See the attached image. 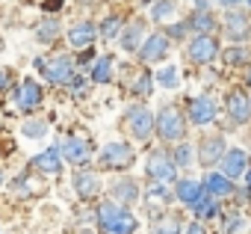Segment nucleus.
<instances>
[{"label":"nucleus","mask_w":251,"mask_h":234,"mask_svg":"<svg viewBox=\"0 0 251 234\" xmlns=\"http://www.w3.org/2000/svg\"><path fill=\"white\" fill-rule=\"evenodd\" d=\"M42 98H45V92H42V86H39L33 77H27V80L18 86V92H15V104H18L24 113H33V110L42 104Z\"/></svg>","instance_id":"nucleus-7"},{"label":"nucleus","mask_w":251,"mask_h":234,"mask_svg":"<svg viewBox=\"0 0 251 234\" xmlns=\"http://www.w3.org/2000/svg\"><path fill=\"white\" fill-rule=\"evenodd\" d=\"M151 193H154V199H163V202H172V193H169V190H166V187H163L160 181H157V187H154Z\"/></svg>","instance_id":"nucleus-37"},{"label":"nucleus","mask_w":251,"mask_h":234,"mask_svg":"<svg viewBox=\"0 0 251 234\" xmlns=\"http://www.w3.org/2000/svg\"><path fill=\"white\" fill-rule=\"evenodd\" d=\"M186 234H207V228H204V222H192L186 228Z\"/></svg>","instance_id":"nucleus-41"},{"label":"nucleus","mask_w":251,"mask_h":234,"mask_svg":"<svg viewBox=\"0 0 251 234\" xmlns=\"http://www.w3.org/2000/svg\"><path fill=\"white\" fill-rule=\"evenodd\" d=\"M121 213H124V207H121L118 202H103V205L98 207V225H100V231H106Z\"/></svg>","instance_id":"nucleus-21"},{"label":"nucleus","mask_w":251,"mask_h":234,"mask_svg":"<svg viewBox=\"0 0 251 234\" xmlns=\"http://www.w3.org/2000/svg\"><path fill=\"white\" fill-rule=\"evenodd\" d=\"M157 134L163 140H183L186 134V122H183V113L175 107V104H166L160 113H157Z\"/></svg>","instance_id":"nucleus-2"},{"label":"nucleus","mask_w":251,"mask_h":234,"mask_svg":"<svg viewBox=\"0 0 251 234\" xmlns=\"http://www.w3.org/2000/svg\"><path fill=\"white\" fill-rule=\"evenodd\" d=\"M27 137H45L48 134V125L45 122H24V128H21Z\"/></svg>","instance_id":"nucleus-34"},{"label":"nucleus","mask_w":251,"mask_h":234,"mask_svg":"<svg viewBox=\"0 0 251 234\" xmlns=\"http://www.w3.org/2000/svg\"><path fill=\"white\" fill-rule=\"evenodd\" d=\"M36 68H39L50 83H71V80L77 77L71 57H62V54H56V57H36Z\"/></svg>","instance_id":"nucleus-1"},{"label":"nucleus","mask_w":251,"mask_h":234,"mask_svg":"<svg viewBox=\"0 0 251 234\" xmlns=\"http://www.w3.org/2000/svg\"><path fill=\"white\" fill-rule=\"evenodd\" d=\"M189 30H195V33H210L213 27H216V21H213V15L207 12V9H198L192 18H189V24H186Z\"/></svg>","instance_id":"nucleus-23"},{"label":"nucleus","mask_w":251,"mask_h":234,"mask_svg":"<svg viewBox=\"0 0 251 234\" xmlns=\"http://www.w3.org/2000/svg\"><path fill=\"white\" fill-rule=\"evenodd\" d=\"M118 30H121V18L118 15H109L103 24H100V36L109 42V39H118Z\"/></svg>","instance_id":"nucleus-27"},{"label":"nucleus","mask_w":251,"mask_h":234,"mask_svg":"<svg viewBox=\"0 0 251 234\" xmlns=\"http://www.w3.org/2000/svg\"><path fill=\"white\" fill-rule=\"evenodd\" d=\"M139 42H142V24L136 21V24H130V27H127V33L121 36V45H124V51H136V48H139Z\"/></svg>","instance_id":"nucleus-26"},{"label":"nucleus","mask_w":251,"mask_h":234,"mask_svg":"<svg viewBox=\"0 0 251 234\" xmlns=\"http://www.w3.org/2000/svg\"><path fill=\"white\" fill-rule=\"evenodd\" d=\"M62 148V157L68 160V163H74V166H83L89 157H92V146L86 143V140H80V137H65L62 143H59Z\"/></svg>","instance_id":"nucleus-8"},{"label":"nucleus","mask_w":251,"mask_h":234,"mask_svg":"<svg viewBox=\"0 0 251 234\" xmlns=\"http://www.w3.org/2000/svg\"><path fill=\"white\" fill-rule=\"evenodd\" d=\"M59 154H62V151H59L56 146H50L48 151H42V154H36V157H33V166H36V169H42V172H48V175H56V172L62 169Z\"/></svg>","instance_id":"nucleus-15"},{"label":"nucleus","mask_w":251,"mask_h":234,"mask_svg":"<svg viewBox=\"0 0 251 234\" xmlns=\"http://www.w3.org/2000/svg\"><path fill=\"white\" fill-rule=\"evenodd\" d=\"M248 83H251V71H248Z\"/></svg>","instance_id":"nucleus-45"},{"label":"nucleus","mask_w":251,"mask_h":234,"mask_svg":"<svg viewBox=\"0 0 251 234\" xmlns=\"http://www.w3.org/2000/svg\"><path fill=\"white\" fill-rule=\"evenodd\" d=\"M245 57H248V54H245L242 48H230V51L225 54V62H230V65H236V62H245Z\"/></svg>","instance_id":"nucleus-35"},{"label":"nucleus","mask_w":251,"mask_h":234,"mask_svg":"<svg viewBox=\"0 0 251 234\" xmlns=\"http://www.w3.org/2000/svg\"><path fill=\"white\" fill-rule=\"evenodd\" d=\"M127 125H130V131H133L136 140H148L154 134V128H157V116L145 104H136V107L127 110Z\"/></svg>","instance_id":"nucleus-4"},{"label":"nucleus","mask_w":251,"mask_h":234,"mask_svg":"<svg viewBox=\"0 0 251 234\" xmlns=\"http://www.w3.org/2000/svg\"><path fill=\"white\" fill-rule=\"evenodd\" d=\"M154 234H180V225H177L175 219H169V216H166L163 222H157V225H154Z\"/></svg>","instance_id":"nucleus-32"},{"label":"nucleus","mask_w":251,"mask_h":234,"mask_svg":"<svg viewBox=\"0 0 251 234\" xmlns=\"http://www.w3.org/2000/svg\"><path fill=\"white\" fill-rule=\"evenodd\" d=\"M204 187H207L213 196H230V193H233V184H230V178H225L222 172H210V175L204 178Z\"/></svg>","instance_id":"nucleus-19"},{"label":"nucleus","mask_w":251,"mask_h":234,"mask_svg":"<svg viewBox=\"0 0 251 234\" xmlns=\"http://www.w3.org/2000/svg\"><path fill=\"white\" fill-rule=\"evenodd\" d=\"M172 12H175V3H169V0H160V3H157V6L151 9V15H154L157 21H163V18H169Z\"/></svg>","instance_id":"nucleus-33"},{"label":"nucleus","mask_w":251,"mask_h":234,"mask_svg":"<svg viewBox=\"0 0 251 234\" xmlns=\"http://www.w3.org/2000/svg\"><path fill=\"white\" fill-rule=\"evenodd\" d=\"M219 166H222V175H225V178H230V181H233V178H242L245 169H248V154L239 151V148H230V151L222 154Z\"/></svg>","instance_id":"nucleus-10"},{"label":"nucleus","mask_w":251,"mask_h":234,"mask_svg":"<svg viewBox=\"0 0 251 234\" xmlns=\"http://www.w3.org/2000/svg\"><path fill=\"white\" fill-rule=\"evenodd\" d=\"M227 113H230V119H233L236 125H245L248 116H251V98H248L242 89L227 92Z\"/></svg>","instance_id":"nucleus-11"},{"label":"nucleus","mask_w":251,"mask_h":234,"mask_svg":"<svg viewBox=\"0 0 251 234\" xmlns=\"http://www.w3.org/2000/svg\"><path fill=\"white\" fill-rule=\"evenodd\" d=\"M166 54H169V36L157 33V36H148V39H145L139 57H142L145 62H157V59H166Z\"/></svg>","instance_id":"nucleus-13"},{"label":"nucleus","mask_w":251,"mask_h":234,"mask_svg":"<svg viewBox=\"0 0 251 234\" xmlns=\"http://www.w3.org/2000/svg\"><path fill=\"white\" fill-rule=\"evenodd\" d=\"M222 154H225V140H222V137H210V140L201 143L198 157H201L204 166H213L216 160H222Z\"/></svg>","instance_id":"nucleus-17"},{"label":"nucleus","mask_w":251,"mask_h":234,"mask_svg":"<svg viewBox=\"0 0 251 234\" xmlns=\"http://www.w3.org/2000/svg\"><path fill=\"white\" fill-rule=\"evenodd\" d=\"M213 199H216V196H213L210 190H204V193L195 199V205H192L195 216H204V219H207V216H213V213H216V202H213Z\"/></svg>","instance_id":"nucleus-24"},{"label":"nucleus","mask_w":251,"mask_h":234,"mask_svg":"<svg viewBox=\"0 0 251 234\" xmlns=\"http://www.w3.org/2000/svg\"><path fill=\"white\" fill-rule=\"evenodd\" d=\"M175 193H177V199H180L183 205H195V199L204 193V184H201V181L186 178V181H180V184H177V190H175Z\"/></svg>","instance_id":"nucleus-20"},{"label":"nucleus","mask_w":251,"mask_h":234,"mask_svg":"<svg viewBox=\"0 0 251 234\" xmlns=\"http://www.w3.org/2000/svg\"><path fill=\"white\" fill-rule=\"evenodd\" d=\"M213 119H216V104H213V98L198 95V98L189 101V122H192V125L204 128V125H210Z\"/></svg>","instance_id":"nucleus-9"},{"label":"nucleus","mask_w":251,"mask_h":234,"mask_svg":"<svg viewBox=\"0 0 251 234\" xmlns=\"http://www.w3.org/2000/svg\"><path fill=\"white\" fill-rule=\"evenodd\" d=\"M248 6H251V0H248Z\"/></svg>","instance_id":"nucleus-46"},{"label":"nucleus","mask_w":251,"mask_h":234,"mask_svg":"<svg viewBox=\"0 0 251 234\" xmlns=\"http://www.w3.org/2000/svg\"><path fill=\"white\" fill-rule=\"evenodd\" d=\"M42 6H45L48 12H56V9L62 6V0H45V3H42Z\"/></svg>","instance_id":"nucleus-42"},{"label":"nucleus","mask_w":251,"mask_h":234,"mask_svg":"<svg viewBox=\"0 0 251 234\" xmlns=\"http://www.w3.org/2000/svg\"><path fill=\"white\" fill-rule=\"evenodd\" d=\"M9 80H12V74H9L6 68H0V92H3V89L9 86Z\"/></svg>","instance_id":"nucleus-39"},{"label":"nucleus","mask_w":251,"mask_h":234,"mask_svg":"<svg viewBox=\"0 0 251 234\" xmlns=\"http://www.w3.org/2000/svg\"><path fill=\"white\" fill-rule=\"evenodd\" d=\"M175 169H177V163H175L166 151H154V154L148 157V169H145V172H148V178L166 184V181L175 178Z\"/></svg>","instance_id":"nucleus-6"},{"label":"nucleus","mask_w":251,"mask_h":234,"mask_svg":"<svg viewBox=\"0 0 251 234\" xmlns=\"http://www.w3.org/2000/svg\"><path fill=\"white\" fill-rule=\"evenodd\" d=\"M95 36H98V30H95L92 21H86V24H74V27L68 30V42H71L74 48H89V45L95 42Z\"/></svg>","instance_id":"nucleus-16"},{"label":"nucleus","mask_w":251,"mask_h":234,"mask_svg":"<svg viewBox=\"0 0 251 234\" xmlns=\"http://www.w3.org/2000/svg\"><path fill=\"white\" fill-rule=\"evenodd\" d=\"M109 77H112V59L109 57H100L95 62V68H92V80L95 83H109Z\"/></svg>","instance_id":"nucleus-25"},{"label":"nucleus","mask_w":251,"mask_h":234,"mask_svg":"<svg viewBox=\"0 0 251 234\" xmlns=\"http://www.w3.org/2000/svg\"><path fill=\"white\" fill-rule=\"evenodd\" d=\"M239 225H242V219H239L236 213H230V219H225V234H233Z\"/></svg>","instance_id":"nucleus-36"},{"label":"nucleus","mask_w":251,"mask_h":234,"mask_svg":"<svg viewBox=\"0 0 251 234\" xmlns=\"http://www.w3.org/2000/svg\"><path fill=\"white\" fill-rule=\"evenodd\" d=\"M157 83L160 86H166V89H175L177 83H180V74H177V68H163V71H157Z\"/></svg>","instance_id":"nucleus-28"},{"label":"nucleus","mask_w":251,"mask_h":234,"mask_svg":"<svg viewBox=\"0 0 251 234\" xmlns=\"http://www.w3.org/2000/svg\"><path fill=\"white\" fill-rule=\"evenodd\" d=\"M112 199H115L118 205H130V202H136V199H139V187H136V181H130V178L115 181V184H112Z\"/></svg>","instance_id":"nucleus-18"},{"label":"nucleus","mask_w":251,"mask_h":234,"mask_svg":"<svg viewBox=\"0 0 251 234\" xmlns=\"http://www.w3.org/2000/svg\"><path fill=\"white\" fill-rule=\"evenodd\" d=\"M216 54H219V45H216V39H213V36H207V33H198V36L192 39V45H189V59H192V62H198V65L213 62V59H216Z\"/></svg>","instance_id":"nucleus-5"},{"label":"nucleus","mask_w":251,"mask_h":234,"mask_svg":"<svg viewBox=\"0 0 251 234\" xmlns=\"http://www.w3.org/2000/svg\"><path fill=\"white\" fill-rule=\"evenodd\" d=\"M169 33H172L175 39H183V36H186V24H172V30H169Z\"/></svg>","instance_id":"nucleus-38"},{"label":"nucleus","mask_w":251,"mask_h":234,"mask_svg":"<svg viewBox=\"0 0 251 234\" xmlns=\"http://www.w3.org/2000/svg\"><path fill=\"white\" fill-rule=\"evenodd\" d=\"M74 190H77L80 199H95V196L100 193V178H98L95 172L80 169V172L74 175Z\"/></svg>","instance_id":"nucleus-14"},{"label":"nucleus","mask_w":251,"mask_h":234,"mask_svg":"<svg viewBox=\"0 0 251 234\" xmlns=\"http://www.w3.org/2000/svg\"><path fill=\"white\" fill-rule=\"evenodd\" d=\"M189 160H192V146L180 143V146H177V151H175V163L183 169V166H189Z\"/></svg>","instance_id":"nucleus-31"},{"label":"nucleus","mask_w":251,"mask_h":234,"mask_svg":"<svg viewBox=\"0 0 251 234\" xmlns=\"http://www.w3.org/2000/svg\"><path fill=\"white\" fill-rule=\"evenodd\" d=\"M245 184H248V193H251V169H245Z\"/></svg>","instance_id":"nucleus-44"},{"label":"nucleus","mask_w":251,"mask_h":234,"mask_svg":"<svg viewBox=\"0 0 251 234\" xmlns=\"http://www.w3.org/2000/svg\"><path fill=\"white\" fill-rule=\"evenodd\" d=\"M219 3H222L225 9H230V6H236V3H242V0H219Z\"/></svg>","instance_id":"nucleus-43"},{"label":"nucleus","mask_w":251,"mask_h":234,"mask_svg":"<svg viewBox=\"0 0 251 234\" xmlns=\"http://www.w3.org/2000/svg\"><path fill=\"white\" fill-rule=\"evenodd\" d=\"M56 36H59L56 21H45V24H42V30H39V42H53Z\"/></svg>","instance_id":"nucleus-30"},{"label":"nucleus","mask_w":251,"mask_h":234,"mask_svg":"<svg viewBox=\"0 0 251 234\" xmlns=\"http://www.w3.org/2000/svg\"><path fill=\"white\" fill-rule=\"evenodd\" d=\"M225 30H227V39L242 42V39L251 36V21H248L242 12H227V15H225Z\"/></svg>","instance_id":"nucleus-12"},{"label":"nucleus","mask_w":251,"mask_h":234,"mask_svg":"<svg viewBox=\"0 0 251 234\" xmlns=\"http://www.w3.org/2000/svg\"><path fill=\"white\" fill-rule=\"evenodd\" d=\"M133 160H136V151H133V146H127V143H109V146H103V151H100V166H103V169L124 172V169L133 166Z\"/></svg>","instance_id":"nucleus-3"},{"label":"nucleus","mask_w":251,"mask_h":234,"mask_svg":"<svg viewBox=\"0 0 251 234\" xmlns=\"http://www.w3.org/2000/svg\"><path fill=\"white\" fill-rule=\"evenodd\" d=\"M136 228H139L136 216H133V213H127V210H124V213H121V216H118V219H115V222H112V225H109V228L103 231V234H133Z\"/></svg>","instance_id":"nucleus-22"},{"label":"nucleus","mask_w":251,"mask_h":234,"mask_svg":"<svg viewBox=\"0 0 251 234\" xmlns=\"http://www.w3.org/2000/svg\"><path fill=\"white\" fill-rule=\"evenodd\" d=\"M151 86H154V77H151V74H139V77H136V83H133L130 89H133V95L148 98V95H151Z\"/></svg>","instance_id":"nucleus-29"},{"label":"nucleus","mask_w":251,"mask_h":234,"mask_svg":"<svg viewBox=\"0 0 251 234\" xmlns=\"http://www.w3.org/2000/svg\"><path fill=\"white\" fill-rule=\"evenodd\" d=\"M71 83H74V95H83V92H89V83H83V80H77V77H74Z\"/></svg>","instance_id":"nucleus-40"}]
</instances>
